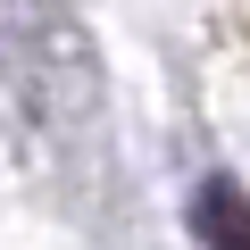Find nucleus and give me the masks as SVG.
<instances>
[{"label": "nucleus", "mask_w": 250, "mask_h": 250, "mask_svg": "<svg viewBox=\"0 0 250 250\" xmlns=\"http://www.w3.org/2000/svg\"><path fill=\"white\" fill-rule=\"evenodd\" d=\"M192 242L200 250H250V192L233 175H208L192 192Z\"/></svg>", "instance_id": "nucleus-1"}]
</instances>
